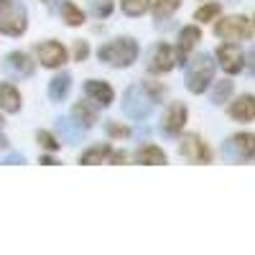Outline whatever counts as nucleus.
Wrapping results in <instances>:
<instances>
[{"instance_id": "nucleus-35", "label": "nucleus", "mask_w": 255, "mask_h": 255, "mask_svg": "<svg viewBox=\"0 0 255 255\" xmlns=\"http://www.w3.org/2000/svg\"><path fill=\"white\" fill-rule=\"evenodd\" d=\"M0 125H3V118H0Z\"/></svg>"}, {"instance_id": "nucleus-3", "label": "nucleus", "mask_w": 255, "mask_h": 255, "mask_svg": "<svg viewBox=\"0 0 255 255\" xmlns=\"http://www.w3.org/2000/svg\"><path fill=\"white\" fill-rule=\"evenodd\" d=\"M215 82V61L209 54H194L186 59V87L191 95H202Z\"/></svg>"}, {"instance_id": "nucleus-34", "label": "nucleus", "mask_w": 255, "mask_h": 255, "mask_svg": "<svg viewBox=\"0 0 255 255\" xmlns=\"http://www.w3.org/2000/svg\"><path fill=\"white\" fill-rule=\"evenodd\" d=\"M0 148H8V138L5 135H0Z\"/></svg>"}, {"instance_id": "nucleus-16", "label": "nucleus", "mask_w": 255, "mask_h": 255, "mask_svg": "<svg viewBox=\"0 0 255 255\" xmlns=\"http://www.w3.org/2000/svg\"><path fill=\"white\" fill-rule=\"evenodd\" d=\"M72 120L79 125V128H84V130H87V128H92L95 123H97V110L92 108L90 102H77L74 108H72Z\"/></svg>"}, {"instance_id": "nucleus-4", "label": "nucleus", "mask_w": 255, "mask_h": 255, "mask_svg": "<svg viewBox=\"0 0 255 255\" xmlns=\"http://www.w3.org/2000/svg\"><path fill=\"white\" fill-rule=\"evenodd\" d=\"M28 28V10L20 0H0V33L23 36Z\"/></svg>"}, {"instance_id": "nucleus-8", "label": "nucleus", "mask_w": 255, "mask_h": 255, "mask_svg": "<svg viewBox=\"0 0 255 255\" xmlns=\"http://www.w3.org/2000/svg\"><path fill=\"white\" fill-rule=\"evenodd\" d=\"M176 67V54L174 49L168 46V44H156L151 49V54H148V64H145V69L151 72V74H168Z\"/></svg>"}, {"instance_id": "nucleus-32", "label": "nucleus", "mask_w": 255, "mask_h": 255, "mask_svg": "<svg viewBox=\"0 0 255 255\" xmlns=\"http://www.w3.org/2000/svg\"><path fill=\"white\" fill-rule=\"evenodd\" d=\"M5 163H23V156H10L5 158Z\"/></svg>"}, {"instance_id": "nucleus-12", "label": "nucleus", "mask_w": 255, "mask_h": 255, "mask_svg": "<svg viewBox=\"0 0 255 255\" xmlns=\"http://www.w3.org/2000/svg\"><path fill=\"white\" fill-rule=\"evenodd\" d=\"M202 41V31L197 28V26H184L181 28V33H179V44H176V64H186V59H189V54L194 51V46Z\"/></svg>"}, {"instance_id": "nucleus-31", "label": "nucleus", "mask_w": 255, "mask_h": 255, "mask_svg": "<svg viewBox=\"0 0 255 255\" xmlns=\"http://www.w3.org/2000/svg\"><path fill=\"white\" fill-rule=\"evenodd\" d=\"M245 67H250V72H255V51H248V56H245Z\"/></svg>"}, {"instance_id": "nucleus-25", "label": "nucleus", "mask_w": 255, "mask_h": 255, "mask_svg": "<svg viewBox=\"0 0 255 255\" xmlns=\"http://www.w3.org/2000/svg\"><path fill=\"white\" fill-rule=\"evenodd\" d=\"M220 13H222V5H220V3H204V5L197 8L194 20H199V23H209V20L220 18Z\"/></svg>"}, {"instance_id": "nucleus-1", "label": "nucleus", "mask_w": 255, "mask_h": 255, "mask_svg": "<svg viewBox=\"0 0 255 255\" xmlns=\"http://www.w3.org/2000/svg\"><path fill=\"white\" fill-rule=\"evenodd\" d=\"M166 95V90L156 82H140V84H130L123 95V113L133 120H143L151 115L153 105Z\"/></svg>"}, {"instance_id": "nucleus-7", "label": "nucleus", "mask_w": 255, "mask_h": 255, "mask_svg": "<svg viewBox=\"0 0 255 255\" xmlns=\"http://www.w3.org/2000/svg\"><path fill=\"white\" fill-rule=\"evenodd\" d=\"M186 120H189L186 105H184V102H171V105L166 108L163 118H161V133H163V135H171V138L181 135Z\"/></svg>"}, {"instance_id": "nucleus-18", "label": "nucleus", "mask_w": 255, "mask_h": 255, "mask_svg": "<svg viewBox=\"0 0 255 255\" xmlns=\"http://www.w3.org/2000/svg\"><path fill=\"white\" fill-rule=\"evenodd\" d=\"M110 153H113V145H110V143H95V145H90L87 151L79 156V163H84V166H95V163L108 161Z\"/></svg>"}, {"instance_id": "nucleus-10", "label": "nucleus", "mask_w": 255, "mask_h": 255, "mask_svg": "<svg viewBox=\"0 0 255 255\" xmlns=\"http://www.w3.org/2000/svg\"><path fill=\"white\" fill-rule=\"evenodd\" d=\"M217 61L227 74H240L245 69V54L240 51L238 44H230V41H225L217 49Z\"/></svg>"}, {"instance_id": "nucleus-2", "label": "nucleus", "mask_w": 255, "mask_h": 255, "mask_svg": "<svg viewBox=\"0 0 255 255\" xmlns=\"http://www.w3.org/2000/svg\"><path fill=\"white\" fill-rule=\"evenodd\" d=\"M138 44H135V38L130 36H123V38H113L108 41V44H102L97 49V59L105 61L108 67H115V69H125V67H130V64L138 59Z\"/></svg>"}, {"instance_id": "nucleus-6", "label": "nucleus", "mask_w": 255, "mask_h": 255, "mask_svg": "<svg viewBox=\"0 0 255 255\" xmlns=\"http://www.w3.org/2000/svg\"><path fill=\"white\" fill-rule=\"evenodd\" d=\"M179 153L191 161V163H212V151L209 145L197 135V133H186L181 140H179Z\"/></svg>"}, {"instance_id": "nucleus-26", "label": "nucleus", "mask_w": 255, "mask_h": 255, "mask_svg": "<svg viewBox=\"0 0 255 255\" xmlns=\"http://www.w3.org/2000/svg\"><path fill=\"white\" fill-rule=\"evenodd\" d=\"M232 92H235V82L222 79V82H217L215 92H212V102H215V105H225L232 97Z\"/></svg>"}, {"instance_id": "nucleus-27", "label": "nucleus", "mask_w": 255, "mask_h": 255, "mask_svg": "<svg viewBox=\"0 0 255 255\" xmlns=\"http://www.w3.org/2000/svg\"><path fill=\"white\" fill-rule=\"evenodd\" d=\"M36 140H38V145L44 148V151H49V153H54V151H59V148H61V143H59L49 130H38V133H36Z\"/></svg>"}, {"instance_id": "nucleus-5", "label": "nucleus", "mask_w": 255, "mask_h": 255, "mask_svg": "<svg viewBox=\"0 0 255 255\" xmlns=\"http://www.w3.org/2000/svg\"><path fill=\"white\" fill-rule=\"evenodd\" d=\"M250 33H253V28H250V20L245 15H227L215 23V36L222 41H230V44L248 41Z\"/></svg>"}, {"instance_id": "nucleus-29", "label": "nucleus", "mask_w": 255, "mask_h": 255, "mask_svg": "<svg viewBox=\"0 0 255 255\" xmlns=\"http://www.w3.org/2000/svg\"><path fill=\"white\" fill-rule=\"evenodd\" d=\"M92 13H95L97 18H108V15L113 13V0H102V3L97 0L95 8H92Z\"/></svg>"}, {"instance_id": "nucleus-11", "label": "nucleus", "mask_w": 255, "mask_h": 255, "mask_svg": "<svg viewBox=\"0 0 255 255\" xmlns=\"http://www.w3.org/2000/svg\"><path fill=\"white\" fill-rule=\"evenodd\" d=\"M36 56L41 61V67H46V69H59L61 64H67V49L59 41H44V44H38Z\"/></svg>"}, {"instance_id": "nucleus-33", "label": "nucleus", "mask_w": 255, "mask_h": 255, "mask_svg": "<svg viewBox=\"0 0 255 255\" xmlns=\"http://www.w3.org/2000/svg\"><path fill=\"white\" fill-rule=\"evenodd\" d=\"M41 163H46V166H54V163H56V161H54V158H51V156H41Z\"/></svg>"}, {"instance_id": "nucleus-17", "label": "nucleus", "mask_w": 255, "mask_h": 255, "mask_svg": "<svg viewBox=\"0 0 255 255\" xmlns=\"http://www.w3.org/2000/svg\"><path fill=\"white\" fill-rule=\"evenodd\" d=\"M20 92L13 87L10 82H3L0 84V110H5V113H18L20 110Z\"/></svg>"}, {"instance_id": "nucleus-28", "label": "nucleus", "mask_w": 255, "mask_h": 255, "mask_svg": "<svg viewBox=\"0 0 255 255\" xmlns=\"http://www.w3.org/2000/svg\"><path fill=\"white\" fill-rule=\"evenodd\" d=\"M105 130H108L113 138H128V135H130V130H128L125 125L115 123V120H108V123H105Z\"/></svg>"}, {"instance_id": "nucleus-23", "label": "nucleus", "mask_w": 255, "mask_h": 255, "mask_svg": "<svg viewBox=\"0 0 255 255\" xmlns=\"http://www.w3.org/2000/svg\"><path fill=\"white\" fill-rule=\"evenodd\" d=\"M56 128H59L61 135H64V143H74L82 135V130H84V128H79L74 120H67V118H59L56 120Z\"/></svg>"}, {"instance_id": "nucleus-30", "label": "nucleus", "mask_w": 255, "mask_h": 255, "mask_svg": "<svg viewBox=\"0 0 255 255\" xmlns=\"http://www.w3.org/2000/svg\"><path fill=\"white\" fill-rule=\"evenodd\" d=\"M87 56H90V44H87V41H77V44H74V59L84 61Z\"/></svg>"}, {"instance_id": "nucleus-9", "label": "nucleus", "mask_w": 255, "mask_h": 255, "mask_svg": "<svg viewBox=\"0 0 255 255\" xmlns=\"http://www.w3.org/2000/svg\"><path fill=\"white\" fill-rule=\"evenodd\" d=\"M225 153L232 156L235 161H255V135L243 130V133H235L227 145H225Z\"/></svg>"}, {"instance_id": "nucleus-24", "label": "nucleus", "mask_w": 255, "mask_h": 255, "mask_svg": "<svg viewBox=\"0 0 255 255\" xmlns=\"http://www.w3.org/2000/svg\"><path fill=\"white\" fill-rule=\"evenodd\" d=\"M120 8L125 15H130V18H138L143 13L151 10V0H120Z\"/></svg>"}, {"instance_id": "nucleus-15", "label": "nucleus", "mask_w": 255, "mask_h": 255, "mask_svg": "<svg viewBox=\"0 0 255 255\" xmlns=\"http://www.w3.org/2000/svg\"><path fill=\"white\" fill-rule=\"evenodd\" d=\"M133 161L135 163H145V166H163L168 158L163 153V148H158L153 143H145V145H140L138 151L133 153Z\"/></svg>"}, {"instance_id": "nucleus-19", "label": "nucleus", "mask_w": 255, "mask_h": 255, "mask_svg": "<svg viewBox=\"0 0 255 255\" xmlns=\"http://www.w3.org/2000/svg\"><path fill=\"white\" fill-rule=\"evenodd\" d=\"M69 90H72V74L69 72H61V74H56L49 82V97L54 102H61L64 97L69 95Z\"/></svg>"}, {"instance_id": "nucleus-21", "label": "nucleus", "mask_w": 255, "mask_h": 255, "mask_svg": "<svg viewBox=\"0 0 255 255\" xmlns=\"http://www.w3.org/2000/svg\"><path fill=\"white\" fill-rule=\"evenodd\" d=\"M61 20L67 26L77 28V26H82L84 20H87V13H84L79 5H74L72 0H64V3H61Z\"/></svg>"}, {"instance_id": "nucleus-36", "label": "nucleus", "mask_w": 255, "mask_h": 255, "mask_svg": "<svg viewBox=\"0 0 255 255\" xmlns=\"http://www.w3.org/2000/svg\"><path fill=\"white\" fill-rule=\"evenodd\" d=\"M232 3H235V0H232Z\"/></svg>"}, {"instance_id": "nucleus-14", "label": "nucleus", "mask_w": 255, "mask_h": 255, "mask_svg": "<svg viewBox=\"0 0 255 255\" xmlns=\"http://www.w3.org/2000/svg\"><path fill=\"white\" fill-rule=\"evenodd\" d=\"M230 118L238 123H250L255 120V95H240L230 105Z\"/></svg>"}, {"instance_id": "nucleus-22", "label": "nucleus", "mask_w": 255, "mask_h": 255, "mask_svg": "<svg viewBox=\"0 0 255 255\" xmlns=\"http://www.w3.org/2000/svg\"><path fill=\"white\" fill-rule=\"evenodd\" d=\"M181 5V0H153V13L156 20H168Z\"/></svg>"}, {"instance_id": "nucleus-20", "label": "nucleus", "mask_w": 255, "mask_h": 255, "mask_svg": "<svg viewBox=\"0 0 255 255\" xmlns=\"http://www.w3.org/2000/svg\"><path fill=\"white\" fill-rule=\"evenodd\" d=\"M5 61H8V67L13 72H18L20 77H31L33 74V61H31V56L26 51H10Z\"/></svg>"}, {"instance_id": "nucleus-13", "label": "nucleus", "mask_w": 255, "mask_h": 255, "mask_svg": "<svg viewBox=\"0 0 255 255\" xmlns=\"http://www.w3.org/2000/svg\"><path fill=\"white\" fill-rule=\"evenodd\" d=\"M84 92H87V97L97 105V108H110L113 100H115V90L102 79H87L84 82Z\"/></svg>"}]
</instances>
